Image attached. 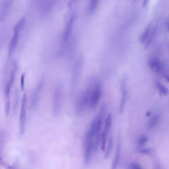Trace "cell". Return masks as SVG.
<instances>
[{
  "instance_id": "4fadbf2b",
  "label": "cell",
  "mask_w": 169,
  "mask_h": 169,
  "mask_svg": "<svg viewBox=\"0 0 169 169\" xmlns=\"http://www.w3.org/2000/svg\"><path fill=\"white\" fill-rule=\"evenodd\" d=\"M19 101V92L18 89V88H16L15 90V91H14V105H13L14 113L15 115H16L17 113H18Z\"/></svg>"
},
{
  "instance_id": "4316f807",
  "label": "cell",
  "mask_w": 169,
  "mask_h": 169,
  "mask_svg": "<svg viewBox=\"0 0 169 169\" xmlns=\"http://www.w3.org/2000/svg\"></svg>"
},
{
  "instance_id": "277c9868",
  "label": "cell",
  "mask_w": 169,
  "mask_h": 169,
  "mask_svg": "<svg viewBox=\"0 0 169 169\" xmlns=\"http://www.w3.org/2000/svg\"><path fill=\"white\" fill-rule=\"evenodd\" d=\"M62 89L60 84L56 85L54 90L53 98V111L54 116L60 115L62 109Z\"/></svg>"
},
{
  "instance_id": "7c38bea8",
  "label": "cell",
  "mask_w": 169,
  "mask_h": 169,
  "mask_svg": "<svg viewBox=\"0 0 169 169\" xmlns=\"http://www.w3.org/2000/svg\"><path fill=\"white\" fill-rule=\"evenodd\" d=\"M149 67L155 72H159L161 69L160 62L157 58H152L149 60Z\"/></svg>"
},
{
  "instance_id": "484cf974",
  "label": "cell",
  "mask_w": 169,
  "mask_h": 169,
  "mask_svg": "<svg viewBox=\"0 0 169 169\" xmlns=\"http://www.w3.org/2000/svg\"><path fill=\"white\" fill-rule=\"evenodd\" d=\"M165 78L166 79V80L169 83V75H166L165 76Z\"/></svg>"
},
{
  "instance_id": "7402d4cb",
  "label": "cell",
  "mask_w": 169,
  "mask_h": 169,
  "mask_svg": "<svg viewBox=\"0 0 169 169\" xmlns=\"http://www.w3.org/2000/svg\"><path fill=\"white\" fill-rule=\"evenodd\" d=\"M148 34H149V30H145V32L143 33V35L140 37V42H143L145 41V40L147 39V38L148 36Z\"/></svg>"
},
{
  "instance_id": "ac0fdd59",
  "label": "cell",
  "mask_w": 169,
  "mask_h": 169,
  "mask_svg": "<svg viewBox=\"0 0 169 169\" xmlns=\"http://www.w3.org/2000/svg\"><path fill=\"white\" fill-rule=\"evenodd\" d=\"M4 108H5V113L6 117L9 116L10 110V100H5Z\"/></svg>"
},
{
  "instance_id": "9a60e30c",
  "label": "cell",
  "mask_w": 169,
  "mask_h": 169,
  "mask_svg": "<svg viewBox=\"0 0 169 169\" xmlns=\"http://www.w3.org/2000/svg\"><path fill=\"white\" fill-rule=\"evenodd\" d=\"M12 86L11 84L9 82H6L5 87L4 90V96H5V100H10V90Z\"/></svg>"
},
{
  "instance_id": "d6986e66",
  "label": "cell",
  "mask_w": 169,
  "mask_h": 169,
  "mask_svg": "<svg viewBox=\"0 0 169 169\" xmlns=\"http://www.w3.org/2000/svg\"><path fill=\"white\" fill-rule=\"evenodd\" d=\"M158 120V117L157 116H155L153 117L152 118H151L149 122H148V128L151 129V128L153 127L157 124Z\"/></svg>"
},
{
  "instance_id": "ba28073f",
  "label": "cell",
  "mask_w": 169,
  "mask_h": 169,
  "mask_svg": "<svg viewBox=\"0 0 169 169\" xmlns=\"http://www.w3.org/2000/svg\"><path fill=\"white\" fill-rule=\"evenodd\" d=\"M121 153V138L120 135L118 137L115 152L114 158L112 163L111 169H117L118 168L120 160Z\"/></svg>"
},
{
  "instance_id": "52a82bcc",
  "label": "cell",
  "mask_w": 169,
  "mask_h": 169,
  "mask_svg": "<svg viewBox=\"0 0 169 169\" xmlns=\"http://www.w3.org/2000/svg\"><path fill=\"white\" fill-rule=\"evenodd\" d=\"M112 116L111 114L107 116L104 120V124L103 126L102 131V136H101V145L100 149L103 151H105L107 146V140L108 135L110 133L112 125Z\"/></svg>"
},
{
  "instance_id": "2e32d148",
  "label": "cell",
  "mask_w": 169,
  "mask_h": 169,
  "mask_svg": "<svg viewBox=\"0 0 169 169\" xmlns=\"http://www.w3.org/2000/svg\"><path fill=\"white\" fill-rule=\"evenodd\" d=\"M25 21H26V18H22L20 19V20L14 26V31L20 32V30H22L25 24Z\"/></svg>"
},
{
  "instance_id": "44dd1931",
  "label": "cell",
  "mask_w": 169,
  "mask_h": 169,
  "mask_svg": "<svg viewBox=\"0 0 169 169\" xmlns=\"http://www.w3.org/2000/svg\"><path fill=\"white\" fill-rule=\"evenodd\" d=\"M25 75H26V73L25 72H23L21 75V78H20V87L22 91H24V88H25Z\"/></svg>"
},
{
  "instance_id": "5bb4252c",
  "label": "cell",
  "mask_w": 169,
  "mask_h": 169,
  "mask_svg": "<svg viewBox=\"0 0 169 169\" xmlns=\"http://www.w3.org/2000/svg\"><path fill=\"white\" fill-rule=\"evenodd\" d=\"M113 144V143L112 138H110L105 148V158H108L110 156V154L111 153L112 149Z\"/></svg>"
},
{
  "instance_id": "3957f363",
  "label": "cell",
  "mask_w": 169,
  "mask_h": 169,
  "mask_svg": "<svg viewBox=\"0 0 169 169\" xmlns=\"http://www.w3.org/2000/svg\"><path fill=\"white\" fill-rule=\"evenodd\" d=\"M84 58L83 56H79L73 66L72 72L71 81V91L73 93L76 90L78 84L82 71L83 69Z\"/></svg>"
},
{
  "instance_id": "e0dca14e",
  "label": "cell",
  "mask_w": 169,
  "mask_h": 169,
  "mask_svg": "<svg viewBox=\"0 0 169 169\" xmlns=\"http://www.w3.org/2000/svg\"><path fill=\"white\" fill-rule=\"evenodd\" d=\"M157 88H158L160 93L163 94L164 95H167L169 93V91L168 89L166 88L165 87L160 83H157L156 84Z\"/></svg>"
},
{
  "instance_id": "8992f818",
  "label": "cell",
  "mask_w": 169,
  "mask_h": 169,
  "mask_svg": "<svg viewBox=\"0 0 169 169\" xmlns=\"http://www.w3.org/2000/svg\"><path fill=\"white\" fill-rule=\"evenodd\" d=\"M27 99L26 94H24L22 97L20 116L19 118V133L21 136L24 135L26 127V108L27 104Z\"/></svg>"
},
{
  "instance_id": "603a6c76",
  "label": "cell",
  "mask_w": 169,
  "mask_h": 169,
  "mask_svg": "<svg viewBox=\"0 0 169 169\" xmlns=\"http://www.w3.org/2000/svg\"><path fill=\"white\" fill-rule=\"evenodd\" d=\"M139 153L141 154H147V155H149L152 154V151L150 149L148 148H145V149H140L139 150Z\"/></svg>"
},
{
  "instance_id": "5b68a950",
  "label": "cell",
  "mask_w": 169,
  "mask_h": 169,
  "mask_svg": "<svg viewBox=\"0 0 169 169\" xmlns=\"http://www.w3.org/2000/svg\"><path fill=\"white\" fill-rule=\"evenodd\" d=\"M45 79L44 76L42 77L38 82L36 87L34 90V92L32 95L30 108L32 111H35L39 107V102L40 99L41 95L43 91V88L45 85Z\"/></svg>"
},
{
  "instance_id": "30bf717a",
  "label": "cell",
  "mask_w": 169,
  "mask_h": 169,
  "mask_svg": "<svg viewBox=\"0 0 169 169\" xmlns=\"http://www.w3.org/2000/svg\"><path fill=\"white\" fill-rule=\"evenodd\" d=\"M19 32H20L14 31V35L9 44V50H8V57L9 58H11L15 51L16 46L18 45V41Z\"/></svg>"
},
{
  "instance_id": "8fae6325",
  "label": "cell",
  "mask_w": 169,
  "mask_h": 169,
  "mask_svg": "<svg viewBox=\"0 0 169 169\" xmlns=\"http://www.w3.org/2000/svg\"><path fill=\"white\" fill-rule=\"evenodd\" d=\"M13 4V0H6L3 4L0 10V22H2L6 18Z\"/></svg>"
},
{
  "instance_id": "ffe728a7",
  "label": "cell",
  "mask_w": 169,
  "mask_h": 169,
  "mask_svg": "<svg viewBox=\"0 0 169 169\" xmlns=\"http://www.w3.org/2000/svg\"><path fill=\"white\" fill-rule=\"evenodd\" d=\"M148 137L146 135H142L139 138L138 143L139 145H143L146 144L148 141Z\"/></svg>"
},
{
  "instance_id": "7a4b0ae2",
  "label": "cell",
  "mask_w": 169,
  "mask_h": 169,
  "mask_svg": "<svg viewBox=\"0 0 169 169\" xmlns=\"http://www.w3.org/2000/svg\"><path fill=\"white\" fill-rule=\"evenodd\" d=\"M97 130V124L92 120L84 137V163L86 167L89 166L91 162V157L94 152V139Z\"/></svg>"
},
{
  "instance_id": "d4e9b609",
  "label": "cell",
  "mask_w": 169,
  "mask_h": 169,
  "mask_svg": "<svg viewBox=\"0 0 169 169\" xmlns=\"http://www.w3.org/2000/svg\"><path fill=\"white\" fill-rule=\"evenodd\" d=\"M98 1H99V0H92L91 9H93V8H95V6H96V4L98 3Z\"/></svg>"
},
{
  "instance_id": "9c48e42d",
  "label": "cell",
  "mask_w": 169,
  "mask_h": 169,
  "mask_svg": "<svg viewBox=\"0 0 169 169\" xmlns=\"http://www.w3.org/2000/svg\"><path fill=\"white\" fill-rule=\"evenodd\" d=\"M121 89L122 95L120 103L119 105V112L122 113L123 112L124 107L126 103L128 95V91L127 89L126 81L125 79H123L121 82Z\"/></svg>"
},
{
  "instance_id": "6da1fadb",
  "label": "cell",
  "mask_w": 169,
  "mask_h": 169,
  "mask_svg": "<svg viewBox=\"0 0 169 169\" xmlns=\"http://www.w3.org/2000/svg\"><path fill=\"white\" fill-rule=\"evenodd\" d=\"M83 91L88 101V109H95L99 103L102 97L103 87L101 82L97 77H91Z\"/></svg>"
},
{
  "instance_id": "cb8c5ba5",
  "label": "cell",
  "mask_w": 169,
  "mask_h": 169,
  "mask_svg": "<svg viewBox=\"0 0 169 169\" xmlns=\"http://www.w3.org/2000/svg\"><path fill=\"white\" fill-rule=\"evenodd\" d=\"M131 169H142V167L138 163L133 162L130 165Z\"/></svg>"
}]
</instances>
